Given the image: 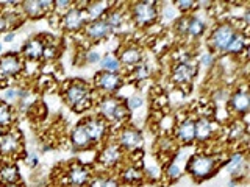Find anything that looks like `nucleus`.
Returning a JSON list of instances; mask_svg holds the SVG:
<instances>
[{
  "instance_id": "obj_37",
  "label": "nucleus",
  "mask_w": 250,
  "mask_h": 187,
  "mask_svg": "<svg viewBox=\"0 0 250 187\" xmlns=\"http://www.w3.org/2000/svg\"><path fill=\"white\" fill-rule=\"evenodd\" d=\"M102 56H104V52L96 49V47H91V49L83 52V61L86 66H99Z\"/></svg>"
},
{
  "instance_id": "obj_36",
  "label": "nucleus",
  "mask_w": 250,
  "mask_h": 187,
  "mask_svg": "<svg viewBox=\"0 0 250 187\" xmlns=\"http://www.w3.org/2000/svg\"><path fill=\"white\" fill-rule=\"evenodd\" d=\"M124 105L128 109V112L133 114L146 106V98H144V95H141L139 92H133L131 95L124 98Z\"/></svg>"
},
{
  "instance_id": "obj_35",
  "label": "nucleus",
  "mask_w": 250,
  "mask_h": 187,
  "mask_svg": "<svg viewBox=\"0 0 250 187\" xmlns=\"http://www.w3.org/2000/svg\"><path fill=\"white\" fill-rule=\"evenodd\" d=\"M217 61H219V56H216L213 52H209L207 47H205V50H202L197 55V61H195V62H197L199 67L211 70V69H216L217 67Z\"/></svg>"
},
{
  "instance_id": "obj_10",
  "label": "nucleus",
  "mask_w": 250,
  "mask_h": 187,
  "mask_svg": "<svg viewBox=\"0 0 250 187\" xmlns=\"http://www.w3.org/2000/svg\"><path fill=\"white\" fill-rule=\"evenodd\" d=\"M199 75V66L194 59L192 61H182V62H172L169 78L177 88L186 89L194 83V80Z\"/></svg>"
},
{
  "instance_id": "obj_14",
  "label": "nucleus",
  "mask_w": 250,
  "mask_h": 187,
  "mask_svg": "<svg viewBox=\"0 0 250 187\" xmlns=\"http://www.w3.org/2000/svg\"><path fill=\"white\" fill-rule=\"evenodd\" d=\"M229 112L238 119H246L250 111V94L246 86H238L233 91H230L229 98L225 103Z\"/></svg>"
},
{
  "instance_id": "obj_27",
  "label": "nucleus",
  "mask_w": 250,
  "mask_h": 187,
  "mask_svg": "<svg viewBox=\"0 0 250 187\" xmlns=\"http://www.w3.org/2000/svg\"><path fill=\"white\" fill-rule=\"evenodd\" d=\"M105 20L108 23V27L111 28L113 35L117 33V31H122L124 27L130 22L128 20V10H127V6H122V3H116L114 2L113 8L105 16Z\"/></svg>"
},
{
  "instance_id": "obj_42",
  "label": "nucleus",
  "mask_w": 250,
  "mask_h": 187,
  "mask_svg": "<svg viewBox=\"0 0 250 187\" xmlns=\"http://www.w3.org/2000/svg\"><path fill=\"white\" fill-rule=\"evenodd\" d=\"M106 175H108L106 171H94V175L91 178L88 187H104L105 186Z\"/></svg>"
},
{
  "instance_id": "obj_17",
  "label": "nucleus",
  "mask_w": 250,
  "mask_h": 187,
  "mask_svg": "<svg viewBox=\"0 0 250 187\" xmlns=\"http://www.w3.org/2000/svg\"><path fill=\"white\" fill-rule=\"evenodd\" d=\"M116 56L119 58L124 69L130 70L131 67L138 66L139 62L146 59V53L143 45L138 42H124L119 47V50L116 52Z\"/></svg>"
},
{
  "instance_id": "obj_39",
  "label": "nucleus",
  "mask_w": 250,
  "mask_h": 187,
  "mask_svg": "<svg viewBox=\"0 0 250 187\" xmlns=\"http://www.w3.org/2000/svg\"><path fill=\"white\" fill-rule=\"evenodd\" d=\"M227 134H229V137L233 140H239L242 136L247 134V125H244L239 119L234 120L231 123V127L229 128V131H227Z\"/></svg>"
},
{
  "instance_id": "obj_21",
  "label": "nucleus",
  "mask_w": 250,
  "mask_h": 187,
  "mask_svg": "<svg viewBox=\"0 0 250 187\" xmlns=\"http://www.w3.org/2000/svg\"><path fill=\"white\" fill-rule=\"evenodd\" d=\"M195 125V144H208L217 132V123L209 115H197L194 117Z\"/></svg>"
},
{
  "instance_id": "obj_34",
  "label": "nucleus",
  "mask_w": 250,
  "mask_h": 187,
  "mask_svg": "<svg viewBox=\"0 0 250 187\" xmlns=\"http://www.w3.org/2000/svg\"><path fill=\"white\" fill-rule=\"evenodd\" d=\"M178 18H180V13L177 11V8L172 5V2H164V3L158 2V22L174 23Z\"/></svg>"
},
{
  "instance_id": "obj_7",
  "label": "nucleus",
  "mask_w": 250,
  "mask_h": 187,
  "mask_svg": "<svg viewBox=\"0 0 250 187\" xmlns=\"http://www.w3.org/2000/svg\"><path fill=\"white\" fill-rule=\"evenodd\" d=\"M111 140H114V142L125 151V154L128 156L133 153L143 151L144 132L141 131V128H138L136 125L127 123V125H122L121 128H117L116 134Z\"/></svg>"
},
{
  "instance_id": "obj_41",
  "label": "nucleus",
  "mask_w": 250,
  "mask_h": 187,
  "mask_svg": "<svg viewBox=\"0 0 250 187\" xmlns=\"http://www.w3.org/2000/svg\"><path fill=\"white\" fill-rule=\"evenodd\" d=\"M74 5H75L74 0H53V13L52 14L61 16L62 13L70 10Z\"/></svg>"
},
{
  "instance_id": "obj_31",
  "label": "nucleus",
  "mask_w": 250,
  "mask_h": 187,
  "mask_svg": "<svg viewBox=\"0 0 250 187\" xmlns=\"http://www.w3.org/2000/svg\"><path fill=\"white\" fill-rule=\"evenodd\" d=\"M99 70H104V72H113V74H124V67L121 64L119 58L116 56V53L108 52L104 53L100 62H99Z\"/></svg>"
},
{
  "instance_id": "obj_44",
  "label": "nucleus",
  "mask_w": 250,
  "mask_h": 187,
  "mask_svg": "<svg viewBox=\"0 0 250 187\" xmlns=\"http://www.w3.org/2000/svg\"><path fill=\"white\" fill-rule=\"evenodd\" d=\"M25 164L30 167V168H36L38 166H39V162H41V159H39V154L38 153H31V154H28L25 159Z\"/></svg>"
},
{
  "instance_id": "obj_5",
  "label": "nucleus",
  "mask_w": 250,
  "mask_h": 187,
  "mask_svg": "<svg viewBox=\"0 0 250 187\" xmlns=\"http://www.w3.org/2000/svg\"><path fill=\"white\" fill-rule=\"evenodd\" d=\"M128 20L135 28L147 30L158 23V2L153 0H136L127 6Z\"/></svg>"
},
{
  "instance_id": "obj_47",
  "label": "nucleus",
  "mask_w": 250,
  "mask_h": 187,
  "mask_svg": "<svg viewBox=\"0 0 250 187\" xmlns=\"http://www.w3.org/2000/svg\"><path fill=\"white\" fill-rule=\"evenodd\" d=\"M10 30V27H8V22H6V19H5V16H3V13L0 11V36H2L5 31H8Z\"/></svg>"
},
{
  "instance_id": "obj_23",
  "label": "nucleus",
  "mask_w": 250,
  "mask_h": 187,
  "mask_svg": "<svg viewBox=\"0 0 250 187\" xmlns=\"http://www.w3.org/2000/svg\"><path fill=\"white\" fill-rule=\"evenodd\" d=\"M116 176L119 179V183L122 186H141L144 181V171H143V167H139L136 162H131V164H127L125 162L124 166L116 171Z\"/></svg>"
},
{
  "instance_id": "obj_6",
  "label": "nucleus",
  "mask_w": 250,
  "mask_h": 187,
  "mask_svg": "<svg viewBox=\"0 0 250 187\" xmlns=\"http://www.w3.org/2000/svg\"><path fill=\"white\" fill-rule=\"evenodd\" d=\"M128 156L125 154V151L117 145L114 140L109 139L108 142L99 147L96 162L97 166L102 167L100 171H106V173H116L125 162H127Z\"/></svg>"
},
{
  "instance_id": "obj_46",
  "label": "nucleus",
  "mask_w": 250,
  "mask_h": 187,
  "mask_svg": "<svg viewBox=\"0 0 250 187\" xmlns=\"http://www.w3.org/2000/svg\"><path fill=\"white\" fill-rule=\"evenodd\" d=\"M16 36H18V33H16L14 30H8V31H5V33L2 35V44L5 45V44H11V42H14V39H16Z\"/></svg>"
},
{
  "instance_id": "obj_29",
  "label": "nucleus",
  "mask_w": 250,
  "mask_h": 187,
  "mask_svg": "<svg viewBox=\"0 0 250 187\" xmlns=\"http://www.w3.org/2000/svg\"><path fill=\"white\" fill-rule=\"evenodd\" d=\"M247 52H249V33H247V30H238V33L231 39V42L224 56L239 58L242 55L246 56Z\"/></svg>"
},
{
  "instance_id": "obj_11",
  "label": "nucleus",
  "mask_w": 250,
  "mask_h": 187,
  "mask_svg": "<svg viewBox=\"0 0 250 187\" xmlns=\"http://www.w3.org/2000/svg\"><path fill=\"white\" fill-rule=\"evenodd\" d=\"M82 120L84 123L86 131H88L91 144L94 148H99L100 145H104L105 142H108V140L111 139L113 130L109 127V123L102 119V117L91 114V115H86Z\"/></svg>"
},
{
  "instance_id": "obj_3",
  "label": "nucleus",
  "mask_w": 250,
  "mask_h": 187,
  "mask_svg": "<svg viewBox=\"0 0 250 187\" xmlns=\"http://www.w3.org/2000/svg\"><path fill=\"white\" fill-rule=\"evenodd\" d=\"M219 166L221 164L217 161V156L205 151H195L185 164V173L189 175L195 183H203L216 175Z\"/></svg>"
},
{
  "instance_id": "obj_15",
  "label": "nucleus",
  "mask_w": 250,
  "mask_h": 187,
  "mask_svg": "<svg viewBox=\"0 0 250 187\" xmlns=\"http://www.w3.org/2000/svg\"><path fill=\"white\" fill-rule=\"evenodd\" d=\"M25 70V61L19 52H8L0 56V80H18Z\"/></svg>"
},
{
  "instance_id": "obj_22",
  "label": "nucleus",
  "mask_w": 250,
  "mask_h": 187,
  "mask_svg": "<svg viewBox=\"0 0 250 187\" xmlns=\"http://www.w3.org/2000/svg\"><path fill=\"white\" fill-rule=\"evenodd\" d=\"M83 36L88 42H104L108 37L113 36L111 28L108 27V23L105 19H99V20H92V22H86V25L83 28Z\"/></svg>"
},
{
  "instance_id": "obj_1",
  "label": "nucleus",
  "mask_w": 250,
  "mask_h": 187,
  "mask_svg": "<svg viewBox=\"0 0 250 187\" xmlns=\"http://www.w3.org/2000/svg\"><path fill=\"white\" fill-rule=\"evenodd\" d=\"M62 101L69 106L70 111L77 114H84L91 111L96 103V91L92 89L91 83L83 80H70L62 88Z\"/></svg>"
},
{
  "instance_id": "obj_51",
  "label": "nucleus",
  "mask_w": 250,
  "mask_h": 187,
  "mask_svg": "<svg viewBox=\"0 0 250 187\" xmlns=\"http://www.w3.org/2000/svg\"><path fill=\"white\" fill-rule=\"evenodd\" d=\"M231 187H241V186H239V184H236V186H231Z\"/></svg>"
},
{
  "instance_id": "obj_43",
  "label": "nucleus",
  "mask_w": 250,
  "mask_h": 187,
  "mask_svg": "<svg viewBox=\"0 0 250 187\" xmlns=\"http://www.w3.org/2000/svg\"><path fill=\"white\" fill-rule=\"evenodd\" d=\"M229 94H230V91H227L225 88H221L219 91H216V92L213 94V95H211V98H213L214 103H227Z\"/></svg>"
},
{
  "instance_id": "obj_28",
  "label": "nucleus",
  "mask_w": 250,
  "mask_h": 187,
  "mask_svg": "<svg viewBox=\"0 0 250 187\" xmlns=\"http://www.w3.org/2000/svg\"><path fill=\"white\" fill-rule=\"evenodd\" d=\"M22 183L19 164L13 159H0V186Z\"/></svg>"
},
{
  "instance_id": "obj_4",
  "label": "nucleus",
  "mask_w": 250,
  "mask_h": 187,
  "mask_svg": "<svg viewBox=\"0 0 250 187\" xmlns=\"http://www.w3.org/2000/svg\"><path fill=\"white\" fill-rule=\"evenodd\" d=\"M238 30H241L238 23L229 19L214 23L207 33V49L213 52L216 56H224Z\"/></svg>"
},
{
  "instance_id": "obj_9",
  "label": "nucleus",
  "mask_w": 250,
  "mask_h": 187,
  "mask_svg": "<svg viewBox=\"0 0 250 187\" xmlns=\"http://www.w3.org/2000/svg\"><path fill=\"white\" fill-rule=\"evenodd\" d=\"M23 137L19 130H5L0 131V159H13L23 156Z\"/></svg>"
},
{
  "instance_id": "obj_50",
  "label": "nucleus",
  "mask_w": 250,
  "mask_h": 187,
  "mask_svg": "<svg viewBox=\"0 0 250 187\" xmlns=\"http://www.w3.org/2000/svg\"><path fill=\"white\" fill-rule=\"evenodd\" d=\"M121 187H135V186H121Z\"/></svg>"
},
{
  "instance_id": "obj_40",
  "label": "nucleus",
  "mask_w": 250,
  "mask_h": 187,
  "mask_svg": "<svg viewBox=\"0 0 250 187\" xmlns=\"http://www.w3.org/2000/svg\"><path fill=\"white\" fill-rule=\"evenodd\" d=\"M60 56V47L55 42L45 41L44 53H42V62H53L55 59H58Z\"/></svg>"
},
{
  "instance_id": "obj_12",
  "label": "nucleus",
  "mask_w": 250,
  "mask_h": 187,
  "mask_svg": "<svg viewBox=\"0 0 250 187\" xmlns=\"http://www.w3.org/2000/svg\"><path fill=\"white\" fill-rule=\"evenodd\" d=\"M83 3L84 2H75V5L58 16V25L60 28L69 35H78L82 33L84 25H86V16L83 11Z\"/></svg>"
},
{
  "instance_id": "obj_33",
  "label": "nucleus",
  "mask_w": 250,
  "mask_h": 187,
  "mask_svg": "<svg viewBox=\"0 0 250 187\" xmlns=\"http://www.w3.org/2000/svg\"><path fill=\"white\" fill-rule=\"evenodd\" d=\"M128 76L131 81L135 83H143V81H147L148 78L152 76V66L148 64L147 59H144L143 62H139L138 66L131 67L128 70Z\"/></svg>"
},
{
  "instance_id": "obj_2",
  "label": "nucleus",
  "mask_w": 250,
  "mask_h": 187,
  "mask_svg": "<svg viewBox=\"0 0 250 187\" xmlns=\"http://www.w3.org/2000/svg\"><path fill=\"white\" fill-rule=\"evenodd\" d=\"M94 111H96V115L109 123L111 130H117L122 125L130 123L131 119V114L124 105V98L119 95H97L96 103H94Z\"/></svg>"
},
{
  "instance_id": "obj_38",
  "label": "nucleus",
  "mask_w": 250,
  "mask_h": 187,
  "mask_svg": "<svg viewBox=\"0 0 250 187\" xmlns=\"http://www.w3.org/2000/svg\"><path fill=\"white\" fill-rule=\"evenodd\" d=\"M172 5L177 8L180 16H188L197 10V2H194V0H174Z\"/></svg>"
},
{
  "instance_id": "obj_20",
  "label": "nucleus",
  "mask_w": 250,
  "mask_h": 187,
  "mask_svg": "<svg viewBox=\"0 0 250 187\" xmlns=\"http://www.w3.org/2000/svg\"><path fill=\"white\" fill-rule=\"evenodd\" d=\"M44 47H45V39L44 36H31L28 37L25 42L21 47V56L22 59L27 62H33V64H38V62H42V53H44Z\"/></svg>"
},
{
  "instance_id": "obj_16",
  "label": "nucleus",
  "mask_w": 250,
  "mask_h": 187,
  "mask_svg": "<svg viewBox=\"0 0 250 187\" xmlns=\"http://www.w3.org/2000/svg\"><path fill=\"white\" fill-rule=\"evenodd\" d=\"M19 11L23 16V19H44L53 13V0H23L21 2Z\"/></svg>"
},
{
  "instance_id": "obj_13",
  "label": "nucleus",
  "mask_w": 250,
  "mask_h": 187,
  "mask_svg": "<svg viewBox=\"0 0 250 187\" xmlns=\"http://www.w3.org/2000/svg\"><path fill=\"white\" fill-rule=\"evenodd\" d=\"M94 171L96 170L84 162H80V161L69 162L66 166V170H64L66 186H69V187H88Z\"/></svg>"
},
{
  "instance_id": "obj_24",
  "label": "nucleus",
  "mask_w": 250,
  "mask_h": 187,
  "mask_svg": "<svg viewBox=\"0 0 250 187\" xmlns=\"http://www.w3.org/2000/svg\"><path fill=\"white\" fill-rule=\"evenodd\" d=\"M69 142H70V147H72L74 151H86V150H92L94 148L83 120L77 122L72 127V130H70Z\"/></svg>"
},
{
  "instance_id": "obj_48",
  "label": "nucleus",
  "mask_w": 250,
  "mask_h": 187,
  "mask_svg": "<svg viewBox=\"0 0 250 187\" xmlns=\"http://www.w3.org/2000/svg\"><path fill=\"white\" fill-rule=\"evenodd\" d=\"M0 187H25L22 183H16V184H6V186H0Z\"/></svg>"
},
{
  "instance_id": "obj_26",
  "label": "nucleus",
  "mask_w": 250,
  "mask_h": 187,
  "mask_svg": "<svg viewBox=\"0 0 250 187\" xmlns=\"http://www.w3.org/2000/svg\"><path fill=\"white\" fill-rule=\"evenodd\" d=\"M114 2H108V0H84L83 11L86 16V22L105 19L108 11L111 10Z\"/></svg>"
},
{
  "instance_id": "obj_8",
  "label": "nucleus",
  "mask_w": 250,
  "mask_h": 187,
  "mask_svg": "<svg viewBox=\"0 0 250 187\" xmlns=\"http://www.w3.org/2000/svg\"><path fill=\"white\" fill-rule=\"evenodd\" d=\"M124 74H113V72H104L97 70L92 78V89L96 92H100L99 95H119L121 89L125 86Z\"/></svg>"
},
{
  "instance_id": "obj_45",
  "label": "nucleus",
  "mask_w": 250,
  "mask_h": 187,
  "mask_svg": "<svg viewBox=\"0 0 250 187\" xmlns=\"http://www.w3.org/2000/svg\"><path fill=\"white\" fill-rule=\"evenodd\" d=\"M122 184L119 183V179H117L116 173H108L106 175V179H105V186L104 187H121Z\"/></svg>"
},
{
  "instance_id": "obj_49",
  "label": "nucleus",
  "mask_w": 250,
  "mask_h": 187,
  "mask_svg": "<svg viewBox=\"0 0 250 187\" xmlns=\"http://www.w3.org/2000/svg\"><path fill=\"white\" fill-rule=\"evenodd\" d=\"M3 52H5V45L2 44V41H0V55H3Z\"/></svg>"
},
{
  "instance_id": "obj_30",
  "label": "nucleus",
  "mask_w": 250,
  "mask_h": 187,
  "mask_svg": "<svg viewBox=\"0 0 250 187\" xmlns=\"http://www.w3.org/2000/svg\"><path fill=\"white\" fill-rule=\"evenodd\" d=\"M30 94H31V91L28 88H25V86L11 84V86H8V88L3 89L2 97H0V98L14 108L16 105L19 103V101H22L23 98H27Z\"/></svg>"
},
{
  "instance_id": "obj_18",
  "label": "nucleus",
  "mask_w": 250,
  "mask_h": 187,
  "mask_svg": "<svg viewBox=\"0 0 250 187\" xmlns=\"http://www.w3.org/2000/svg\"><path fill=\"white\" fill-rule=\"evenodd\" d=\"M172 139L175 140L178 147H192L195 145V125L194 117L186 115L180 119L174 130H172Z\"/></svg>"
},
{
  "instance_id": "obj_32",
  "label": "nucleus",
  "mask_w": 250,
  "mask_h": 187,
  "mask_svg": "<svg viewBox=\"0 0 250 187\" xmlns=\"http://www.w3.org/2000/svg\"><path fill=\"white\" fill-rule=\"evenodd\" d=\"M16 122V109L0 98V131L13 128Z\"/></svg>"
},
{
  "instance_id": "obj_19",
  "label": "nucleus",
  "mask_w": 250,
  "mask_h": 187,
  "mask_svg": "<svg viewBox=\"0 0 250 187\" xmlns=\"http://www.w3.org/2000/svg\"><path fill=\"white\" fill-rule=\"evenodd\" d=\"M208 33V18L202 13V10H195L194 13L186 16V35L185 37L189 41H199Z\"/></svg>"
},
{
  "instance_id": "obj_25",
  "label": "nucleus",
  "mask_w": 250,
  "mask_h": 187,
  "mask_svg": "<svg viewBox=\"0 0 250 187\" xmlns=\"http://www.w3.org/2000/svg\"><path fill=\"white\" fill-rule=\"evenodd\" d=\"M247 159H246V153L242 151H234L229 156V161H227V173L230 175L231 179L234 181H241L247 176Z\"/></svg>"
}]
</instances>
